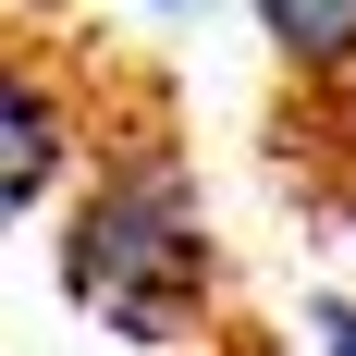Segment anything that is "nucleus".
Wrapping results in <instances>:
<instances>
[{
  "label": "nucleus",
  "mask_w": 356,
  "mask_h": 356,
  "mask_svg": "<svg viewBox=\"0 0 356 356\" xmlns=\"http://www.w3.org/2000/svg\"><path fill=\"white\" fill-rule=\"evenodd\" d=\"M147 13H160V25H209L221 0H147Z\"/></svg>",
  "instance_id": "5"
},
{
  "label": "nucleus",
  "mask_w": 356,
  "mask_h": 356,
  "mask_svg": "<svg viewBox=\"0 0 356 356\" xmlns=\"http://www.w3.org/2000/svg\"><path fill=\"white\" fill-rule=\"evenodd\" d=\"M295 86H356V0H246Z\"/></svg>",
  "instance_id": "3"
},
{
  "label": "nucleus",
  "mask_w": 356,
  "mask_h": 356,
  "mask_svg": "<svg viewBox=\"0 0 356 356\" xmlns=\"http://www.w3.org/2000/svg\"><path fill=\"white\" fill-rule=\"evenodd\" d=\"M74 147H86L74 86L37 62V49H13V37H0V221L49 209V197H62V172H74Z\"/></svg>",
  "instance_id": "2"
},
{
  "label": "nucleus",
  "mask_w": 356,
  "mask_h": 356,
  "mask_svg": "<svg viewBox=\"0 0 356 356\" xmlns=\"http://www.w3.org/2000/svg\"><path fill=\"white\" fill-rule=\"evenodd\" d=\"M307 332H320V356H356V307H344V295H320V307H307Z\"/></svg>",
  "instance_id": "4"
},
{
  "label": "nucleus",
  "mask_w": 356,
  "mask_h": 356,
  "mask_svg": "<svg viewBox=\"0 0 356 356\" xmlns=\"http://www.w3.org/2000/svg\"><path fill=\"white\" fill-rule=\"evenodd\" d=\"M209 283H221V246H209L184 147L123 136L62 209V295L86 320H111L123 344H184L209 320Z\"/></svg>",
  "instance_id": "1"
}]
</instances>
